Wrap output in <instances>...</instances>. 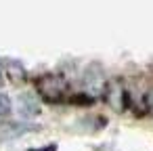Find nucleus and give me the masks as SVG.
<instances>
[{
  "label": "nucleus",
  "mask_w": 153,
  "mask_h": 151,
  "mask_svg": "<svg viewBox=\"0 0 153 151\" xmlns=\"http://www.w3.org/2000/svg\"><path fill=\"white\" fill-rule=\"evenodd\" d=\"M67 90H69V82L63 80L61 76H55V74H44L36 80V92L40 99L48 101V103H61L65 101L67 97Z\"/></svg>",
  "instance_id": "obj_1"
},
{
  "label": "nucleus",
  "mask_w": 153,
  "mask_h": 151,
  "mask_svg": "<svg viewBox=\"0 0 153 151\" xmlns=\"http://www.w3.org/2000/svg\"><path fill=\"white\" fill-rule=\"evenodd\" d=\"M103 99H105V103L113 111H124L126 109V103H128V94H126L122 82H117V80H109L107 82L105 92H103Z\"/></svg>",
  "instance_id": "obj_2"
},
{
  "label": "nucleus",
  "mask_w": 153,
  "mask_h": 151,
  "mask_svg": "<svg viewBox=\"0 0 153 151\" xmlns=\"http://www.w3.org/2000/svg\"><path fill=\"white\" fill-rule=\"evenodd\" d=\"M105 86H107V82H105L103 71H101L97 65H92V67L84 74V90H86V94H88L90 99L103 97Z\"/></svg>",
  "instance_id": "obj_3"
},
{
  "label": "nucleus",
  "mask_w": 153,
  "mask_h": 151,
  "mask_svg": "<svg viewBox=\"0 0 153 151\" xmlns=\"http://www.w3.org/2000/svg\"><path fill=\"white\" fill-rule=\"evenodd\" d=\"M0 69H2V74L7 76V80L13 82V84H23L27 80V69L19 61H15V59L0 61Z\"/></svg>",
  "instance_id": "obj_4"
},
{
  "label": "nucleus",
  "mask_w": 153,
  "mask_h": 151,
  "mask_svg": "<svg viewBox=\"0 0 153 151\" xmlns=\"http://www.w3.org/2000/svg\"><path fill=\"white\" fill-rule=\"evenodd\" d=\"M19 113L25 115V118H34V115L40 113V105H38V101H36L34 94L25 92V94L19 97Z\"/></svg>",
  "instance_id": "obj_5"
},
{
  "label": "nucleus",
  "mask_w": 153,
  "mask_h": 151,
  "mask_svg": "<svg viewBox=\"0 0 153 151\" xmlns=\"http://www.w3.org/2000/svg\"><path fill=\"white\" fill-rule=\"evenodd\" d=\"M11 99L7 97V94H0V118L2 115H9V111H11Z\"/></svg>",
  "instance_id": "obj_6"
},
{
  "label": "nucleus",
  "mask_w": 153,
  "mask_h": 151,
  "mask_svg": "<svg viewBox=\"0 0 153 151\" xmlns=\"http://www.w3.org/2000/svg\"><path fill=\"white\" fill-rule=\"evenodd\" d=\"M44 151H55V145H48V147H42Z\"/></svg>",
  "instance_id": "obj_7"
},
{
  "label": "nucleus",
  "mask_w": 153,
  "mask_h": 151,
  "mask_svg": "<svg viewBox=\"0 0 153 151\" xmlns=\"http://www.w3.org/2000/svg\"><path fill=\"white\" fill-rule=\"evenodd\" d=\"M0 84H2V74H0Z\"/></svg>",
  "instance_id": "obj_8"
}]
</instances>
